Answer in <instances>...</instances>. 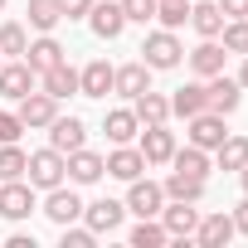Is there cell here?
Instances as JSON below:
<instances>
[{
	"instance_id": "cell-1",
	"label": "cell",
	"mask_w": 248,
	"mask_h": 248,
	"mask_svg": "<svg viewBox=\"0 0 248 248\" xmlns=\"http://www.w3.org/2000/svg\"><path fill=\"white\" fill-rule=\"evenodd\" d=\"M63 175H68V166H63V151H34L30 156V166H25V180L34 185V190H54V185H63Z\"/></svg>"
},
{
	"instance_id": "cell-2",
	"label": "cell",
	"mask_w": 248,
	"mask_h": 248,
	"mask_svg": "<svg viewBox=\"0 0 248 248\" xmlns=\"http://www.w3.org/2000/svg\"><path fill=\"white\" fill-rule=\"evenodd\" d=\"M180 59H185V49H180L175 30H156V34H146V44H141V63H146V68H175Z\"/></svg>"
},
{
	"instance_id": "cell-3",
	"label": "cell",
	"mask_w": 248,
	"mask_h": 248,
	"mask_svg": "<svg viewBox=\"0 0 248 248\" xmlns=\"http://www.w3.org/2000/svg\"><path fill=\"white\" fill-rule=\"evenodd\" d=\"M127 185H132V190H127V209H132L137 219H156V214L166 209V190H161L156 180H141V175H137V180H127Z\"/></svg>"
},
{
	"instance_id": "cell-4",
	"label": "cell",
	"mask_w": 248,
	"mask_h": 248,
	"mask_svg": "<svg viewBox=\"0 0 248 248\" xmlns=\"http://www.w3.org/2000/svg\"><path fill=\"white\" fill-rule=\"evenodd\" d=\"M0 214L5 219H30L34 214V185L30 180H0Z\"/></svg>"
},
{
	"instance_id": "cell-5",
	"label": "cell",
	"mask_w": 248,
	"mask_h": 248,
	"mask_svg": "<svg viewBox=\"0 0 248 248\" xmlns=\"http://www.w3.org/2000/svg\"><path fill=\"white\" fill-rule=\"evenodd\" d=\"M204 97H209V112L229 117V112H238V102H243V88H238V78H229V73H214V78L204 83Z\"/></svg>"
},
{
	"instance_id": "cell-6",
	"label": "cell",
	"mask_w": 248,
	"mask_h": 248,
	"mask_svg": "<svg viewBox=\"0 0 248 248\" xmlns=\"http://www.w3.org/2000/svg\"><path fill=\"white\" fill-rule=\"evenodd\" d=\"M224 137H229V127H224V117H219V112H209V107H204V112H195V117H190V146L214 151Z\"/></svg>"
},
{
	"instance_id": "cell-7",
	"label": "cell",
	"mask_w": 248,
	"mask_h": 248,
	"mask_svg": "<svg viewBox=\"0 0 248 248\" xmlns=\"http://www.w3.org/2000/svg\"><path fill=\"white\" fill-rule=\"evenodd\" d=\"M146 137H141V156H146V166H166L170 156H175V132L166 127V122H156V127H141Z\"/></svg>"
},
{
	"instance_id": "cell-8",
	"label": "cell",
	"mask_w": 248,
	"mask_h": 248,
	"mask_svg": "<svg viewBox=\"0 0 248 248\" xmlns=\"http://www.w3.org/2000/svg\"><path fill=\"white\" fill-rule=\"evenodd\" d=\"M88 25H93V34L97 39H117L122 30H127V15H122V0H93V10H88Z\"/></svg>"
},
{
	"instance_id": "cell-9",
	"label": "cell",
	"mask_w": 248,
	"mask_h": 248,
	"mask_svg": "<svg viewBox=\"0 0 248 248\" xmlns=\"http://www.w3.org/2000/svg\"><path fill=\"white\" fill-rule=\"evenodd\" d=\"M34 68L25 63V59H15V63H0V97H10V102H20L25 93H34Z\"/></svg>"
},
{
	"instance_id": "cell-10",
	"label": "cell",
	"mask_w": 248,
	"mask_h": 248,
	"mask_svg": "<svg viewBox=\"0 0 248 248\" xmlns=\"http://www.w3.org/2000/svg\"><path fill=\"white\" fill-rule=\"evenodd\" d=\"M122 214H127L122 200H93V204H83V219H88L93 233H117L122 229Z\"/></svg>"
},
{
	"instance_id": "cell-11",
	"label": "cell",
	"mask_w": 248,
	"mask_h": 248,
	"mask_svg": "<svg viewBox=\"0 0 248 248\" xmlns=\"http://www.w3.org/2000/svg\"><path fill=\"white\" fill-rule=\"evenodd\" d=\"M63 166H68V180H73V185H93V180H102V170H107V161H102L97 151H88V146L68 151Z\"/></svg>"
},
{
	"instance_id": "cell-12",
	"label": "cell",
	"mask_w": 248,
	"mask_h": 248,
	"mask_svg": "<svg viewBox=\"0 0 248 248\" xmlns=\"http://www.w3.org/2000/svg\"><path fill=\"white\" fill-rule=\"evenodd\" d=\"M15 117L25 122V127H49V122L59 117V97H49V93H25Z\"/></svg>"
},
{
	"instance_id": "cell-13",
	"label": "cell",
	"mask_w": 248,
	"mask_h": 248,
	"mask_svg": "<svg viewBox=\"0 0 248 248\" xmlns=\"http://www.w3.org/2000/svg\"><path fill=\"white\" fill-rule=\"evenodd\" d=\"M161 224H166V233H170V238H190V233H195V224H200V209H195L190 200H170V204L161 209Z\"/></svg>"
},
{
	"instance_id": "cell-14",
	"label": "cell",
	"mask_w": 248,
	"mask_h": 248,
	"mask_svg": "<svg viewBox=\"0 0 248 248\" xmlns=\"http://www.w3.org/2000/svg\"><path fill=\"white\" fill-rule=\"evenodd\" d=\"M190 238H195L200 248H224V243L233 238V214H204Z\"/></svg>"
},
{
	"instance_id": "cell-15",
	"label": "cell",
	"mask_w": 248,
	"mask_h": 248,
	"mask_svg": "<svg viewBox=\"0 0 248 248\" xmlns=\"http://www.w3.org/2000/svg\"><path fill=\"white\" fill-rule=\"evenodd\" d=\"M83 141H88V127H83L78 117H54V122H49V146H54V151L68 156V151H78Z\"/></svg>"
},
{
	"instance_id": "cell-16",
	"label": "cell",
	"mask_w": 248,
	"mask_h": 248,
	"mask_svg": "<svg viewBox=\"0 0 248 248\" xmlns=\"http://www.w3.org/2000/svg\"><path fill=\"white\" fill-rule=\"evenodd\" d=\"M112 73H117V68H112L107 59H93V63L78 73V97H107V93H112Z\"/></svg>"
},
{
	"instance_id": "cell-17",
	"label": "cell",
	"mask_w": 248,
	"mask_h": 248,
	"mask_svg": "<svg viewBox=\"0 0 248 248\" xmlns=\"http://www.w3.org/2000/svg\"><path fill=\"white\" fill-rule=\"evenodd\" d=\"M44 214L63 229V224H73V219H83V200L73 195V190H63V185H54L49 190V200H44Z\"/></svg>"
},
{
	"instance_id": "cell-18",
	"label": "cell",
	"mask_w": 248,
	"mask_h": 248,
	"mask_svg": "<svg viewBox=\"0 0 248 248\" xmlns=\"http://www.w3.org/2000/svg\"><path fill=\"white\" fill-rule=\"evenodd\" d=\"M132 112H137V122L141 127H156V122H170V97H161V93H137L132 97Z\"/></svg>"
},
{
	"instance_id": "cell-19",
	"label": "cell",
	"mask_w": 248,
	"mask_h": 248,
	"mask_svg": "<svg viewBox=\"0 0 248 248\" xmlns=\"http://www.w3.org/2000/svg\"><path fill=\"white\" fill-rule=\"evenodd\" d=\"M224 44L219 39H200V49H190V68L200 73V78H214V73H224Z\"/></svg>"
},
{
	"instance_id": "cell-20",
	"label": "cell",
	"mask_w": 248,
	"mask_h": 248,
	"mask_svg": "<svg viewBox=\"0 0 248 248\" xmlns=\"http://www.w3.org/2000/svg\"><path fill=\"white\" fill-rule=\"evenodd\" d=\"M39 78H44V93H49V97H59V102L78 93V68H73L68 59H63V63H54V68H44Z\"/></svg>"
},
{
	"instance_id": "cell-21",
	"label": "cell",
	"mask_w": 248,
	"mask_h": 248,
	"mask_svg": "<svg viewBox=\"0 0 248 248\" xmlns=\"http://www.w3.org/2000/svg\"><path fill=\"white\" fill-rule=\"evenodd\" d=\"M141 170H146V156H141L137 146H127V141L107 156V175H117V180H137Z\"/></svg>"
},
{
	"instance_id": "cell-22",
	"label": "cell",
	"mask_w": 248,
	"mask_h": 248,
	"mask_svg": "<svg viewBox=\"0 0 248 248\" xmlns=\"http://www.w3.org/2000/svg\"><path fill=\"white\" fill-rule=\"evenodd\" d=\"M151 88V68L146 63H122L117 73H112V93H122V97H137V93H146Z\"/></svg>"
},
{
	"instance_id": "cell-23",
	"label": "cell",
	"mask_w": 248,
	"mask_h": 248,
	"mask_svg": "<svg viewBox=\"0 0 248 248\" xmlns=\"http://www.w3.org/2000/svg\"><path fill=\"white\" fill-rule=\"evenodd\" d=\"M102 132H107V141H112V146H122V141H132V137L141 132V122H137V112H132V107H117V112H107V117H102Z\"/></svg>"
},
{
	"instance_id": "cell-24",
	"label": "cell",
	"mask_w": 248,
	"mask_h": 248,
	"mask_svg": "<svg viewBox=\"0 0 248 248\" xmlns=\"http://www.w3.org/2000/svg\"><path fill=\"white\" fill-rule=\"evenodd\" d=\"M209 107V97H204V83H185V88H175V97H170V117H195V112H204Z\"/></svg>"
},
{
	"instance_id": "cell-25",
	"label": "cell",
	"mask_w": 248,
	"mask_h": 248,
	"mask_svg": "<svg viewBox=\"0 0 248 248\" xmlns=\"http://www.w3.org/2000/svg\"><path fill=\"white\" fill-rule=\"evenodd\" d=\"M190 25H195L200 39H219V30H224V10L214 5V0H204V5H190Z\"/></svg>"
},
{
	"instance_id": "cell-26",
	"label": "cell",
	"mask_w": 248,
	"mask_h": 248,
	"mask_svg": "<svg viewBox=\"0 0 248 248\" xmlns=\"http://www.w3.org/2000/svg\"><path fill=\"white\" fill-rule=\"evenodd\" d=\"M25 63H30L34 73H44V68H54V63H63V44L44 34V39H34V44L25 49Z\"/></svg>"
},
{
	"instance_id": "cell-27",
	"label": "cell",
	"mask_w": 248,
	"mask_h": 248,
	"mask_svg": "<svg viewBox=\"0 0 248 248\" xmlns=\"http://www.w3.org/2000/svg\"><path fill=\"white\" fill-rule=\"evenodd\" d=\"M161 190H166V200H190V204L204 200V180H200V175H180V170H170Z\"/></svg>"
},
{
	"instance_id": "cell-28",
	"label": "cell",
	"mask_w": 248,
	"mask_h": 248,
	"mask_svg": "<svg viewBox=\"0 0 248 248\" xmlns=\"http://www.w3.org/2000/svg\"><path fill=\"white\" fill-rule=\"evenodd\" d=\"M214 156H219V170H243L248 166V137H224L214 146Z\"/></svg>"
},
{
	"instance_id": "cell-29",
	"label": "cell",
	"mask_w": 248,
	"mask_h": 248,
	"mask_svg": "<svg viewBox=\"0 0 248 248\" xmlns=\"http://www.w3.org/2000/svg\"><path fill=\"white\" fill-rule=\"evenodd\" d=\"M170 166H175L180 175H200V180H204V175H209V151H200V146H185V151H180V146H175Z\"/></svg>"
},
{
	"instance_id": "cell-30",
	"label": "cell",
	"mask_w": 248,
	"mask_h": 248,
	"mask_svg": "<svg viewBox=\"0 0 248 248\" xmlns=\"http://www.w3.org/2000/svg\"><path fill=\"white\" fill-rule=\"evenodd\" d=\"M25 166H30V156H25L15 141L0 146V180H25Z\"/></svg>"
},
{
	"instance_id": "cell-31",
	"label": "cell",
	"mask_w": 248,
	"mask_h": 248,
	"mask_svg": "<svg viewBox=\"0 0 248 248\" xmlns=\"http://www.w3.org/2000/svg\"><path fill=\"white\" fill-rule=\"evenodd\" d=\"M25 49H30V34H25V25H0V54L5 59H25Z\"/></svg>"
},
{
	"instance_id": "cell-32",
	"label": "cell",
	"mask_w": 248,
	"mask_h": 248,
	"mask_svg": "<svg viewBox=\"0 0 248 248\" xmlns=\"http://www.w3.org/2000/svg\"><path fill=\"white\" fill-rule=\"evenodd\" d=\"M156 20H161V30H185L190 25V0H161Z\"/></svg>"
},
{
	"instance_id": "cell-33",
	"label": "cell",
	"mask_w": 248,
	"mask_h": 248,
	"mask_svg": "<svg viewBox=\"0 0 248 248\" xmlns=\"http://www.w3.org/2000/svg\"><path fill=\"white\" fill-rule=\"evenodd\" d=\"M63 20V10H59V0H30V25L39 30V34H49L54 25Z\"/></svg>"
},
{
	"instance_id": "cell-34",
	"label": "cell",
	"mask_w": 248,
	"mask_h": 248,
	"mask_svg": "<svg viewBox=\"0 0 248 248\" xmlns=\"http://www.w3.org/2000/svg\"><path fill=\"white\" fill-rule=\"evenodd\" d=\"M161 243H170L166 224H156V219H141V224L132 229V248H161Z\"/></svg>"
},
{
	"instance_id": "cell-35",
	"label": "cell",
	"mask_w": 248,
	"mask_h": 248,
	"mask_svg": "<svg viewBox=\"0 0 248 248\" xmlns=\"http://www.w3.org/2000/svg\"><path fill=\"white\" fill-rule=\"evenodd\" d=\"M219 39H224L229 54H248V20H224Z\"/></svg>"
},
{
	"instance_id": "cell-36",
	"label": "cell",
	"mask_w": 248,
	"mask_h": 248,
	"mask_svg": "<svg viewBox=\"0 0 248 248\" xmlns=\"http://www.w3.org/2000/svg\"><path fill=\"white\" fill-rule=\"evenodd\" d=\"M156 5H161V0H122V15L137 20V25H151L156 20Z\"/></svg>"
},
{
	"instance_id": "cell-37",
	"label": "cell",
	"mask_w": 248,
	"mask_h": 248,
	"mask_svg": "<svg viewBox=\"0 0 248 248\" xmlns=\"http://www.w3.org/2000/svg\"><path fill=\"white\" fill-rule=\"evenodd\" d=\"M97 243V233L93 229H78V219L73 224H63V248H93Z\"/></svg>"
},
{
	"instance_id": "cell-38",
	"label": "cell",
	"mask_w": 248,
	"mask_h": 248,
	"mask_svg": "<svg viewBox=\"0 0 248 248\" xmlns=\"http://www.w3.org/2000/svg\"><path fill=\"white\" fill-rule=\"evenodd\" d=\"M20 132H25V122H20L15 112H0V146H5V141H20Z\"/></svg>"
},
{
	"instance_id": "cell-39",
	"label": "cell",
	"mask_w": 248,
	"mask_h": 248,
	"mask_svg": "<svg viewBox=\"0 0 248 248\" xmlns=\"http://www.w3.org/2000/svg\"><path fill=\"white\" fill-rule=\"evenodd\" d=\"M59 10H63V20H88L93 0H59Z\"/></svg>"
},
{
	"instance_id": "cell-40",
	"label": "cell",
	"mask_w": 248,
	"mask_h": 248,
	"mask_svg": "<svg viewBox=\"0 0 248 248\" xmlns=\"http://www.w3.org/2000/svg\"><path fill=\"white\" fill-rule=\"evenodd\" d=\"M224 10V20H248V0H214Z\"/></svg>"
},
{
	"instance_id": "cell-41",
	"label": "cell",
	"mask_w": 248,
	"mask_h": 248,
	"mask_svg": "<svg viewBox=\"0 0 248 248\" xmlns=\"http://www.w3.org/2000/svg\"><path fill=\"white\" fill-rule=\"evenodd\" d=\"M233 233H248V200L233 209Z\"/></svg>"
},
{
	"instance_id": "cell-42",
	"label": "cell",
	"mask_w": 248,
	"mask_h": 248,
	"mask_svg": "<svg viewBox=\"0 0 248 248\" xmlns=\"http://www.w3.org/2000/svg\"><path fill=\"white\" fill-rule=\"evenodd\" d=\"M238 88L248 93V54H243V68H238Z\"/></svg>"
},
{
	"instance_id": "cell-43",
	"label": "cell",
	"mask_w": 248,
	"mask_h": 248,
	"mask_svg": "<svg viewBox=\"0 0 248 248\" xmlns=\"http://www.w3.org/2000/svg\"><path fill=\"white\" fill-rule=\"evenodd\" d=\"M238 175H243V190H248V166H243V170H238Z\"/></svg>"
},
{
	"instance_id": "cell-44",
	"label": "cell",
	"mask_w": 248,
	"mask_h": 248,
	"mask_svg": "<svg viewBox=\"0 0 248 248\" xmlns=\"http://www.w3.org/2000/svg\"><path fill=\"white\" fill-rule=\"evenodd\" d=\"M0 10H5V0H0Z\"/></svg>"
},
{
	"instance_id": "cell-45",
	"label": "cell",
	"mask_w": 248,
	"mask_h": 248,
	"mask_svg": "<svg viewBox=\"0 0 248 248\" xmlns=\"http://www.w3.org/2000/svg\"><path fill=\"white\" fill-rule=\"evenodd\" d=\"M0 63H5V54H0Z\"/></svg>"
}]
</instances>
